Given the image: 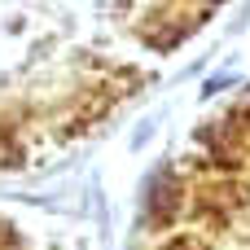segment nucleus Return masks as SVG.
<instances>
[{"instance_id":"obj_1","label":"nucleus","mask_w":250,"mask_h":250,"mask_svg":"<svg viewBox=\"0 0 250 250\" xmlns=\"http://www.w3.org/2000/svg\"><path fill=\"white\" fill-rule=\"evenodd\" d=\"M145 250H250V97L211 114L171 163Z\"/></svg>"}]
</instances>
